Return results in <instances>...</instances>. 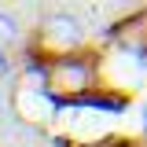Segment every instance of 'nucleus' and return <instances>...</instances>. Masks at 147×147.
<instances>
[{
	"label": "nucleus",
	"instance_id": "20e7f679",
	"mask_svg": "<svg viewBox=\"0 0 147 147\" xmlns=\"http://www.w3.org/2000/svg\"><path fill=\"white\" fill-rule=\"evenodd\" d=\"M7 66H11V63H7V52H4V48H0V77H4V74H7Z\"/></svg>",
	"mask_w": 147,
	"mask_h": 147
},
{
	"label": "nucleus",
	"instance_id": "f03ea898",
	"mask_svg": "<svg viewBox=\"0 0 147 147\" xmlns=\"http://www.w3.org/2000/svg\"><path fill=\"white\" fill-rule=\"evenodd\" d=\"M59 74H63V77H70V88H81V77H85V66H74V63H63V66H59Z\"/></svg>",
	"mask_w": 147,
	"mask_h": 147
},
{
	"label": "nucleus",
	"instance_id": "f257e3e1",
	"mask_svg": "<svg viewBox=\"0 0 147 147\" xmlns=\"http://www.w3.org/2000/svg\"><path fill=\"white\" fill-rule=\"evenodd\" d=\"M44 33H48V40L59 44V48L81 44V26H77V18H70V15H52L44 22Z\"/></svg>",
	"mask_w": 147,
	"mask_h": 147
},
{
	"label": "nucleus",
	"instance_id": "7ed1b4c3",
	"mask_svg": "<svg viewBox=\"0 0 147 147\" xmlns=\"http://www.w3.org/2000/svg\"><path fill=\"white\" fill-rule=\"evenodd\" d=\"M18 37V22L11 15H0V40H15Z\"/></svg>",
	"mask_w": 147,
	"mask_h": 147
}]
</instances>
